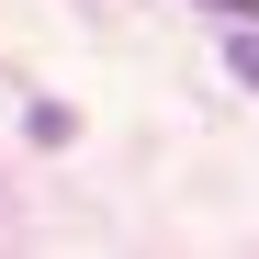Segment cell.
<instances>
[{"label": "cell", "instance_id": "6da1fadb", "mask_svg": "<svg viewBox=\"0 0 259 259\" xmlns=\"http://www.w3.org/2000/svg\"><path fill=\"white\" fill-rule=\"evenodd\" d=\"M203 12H226V23H259V0H203Z\"/></svg>", "mask_w": 259, "mask_h": 259}]
</instances>
